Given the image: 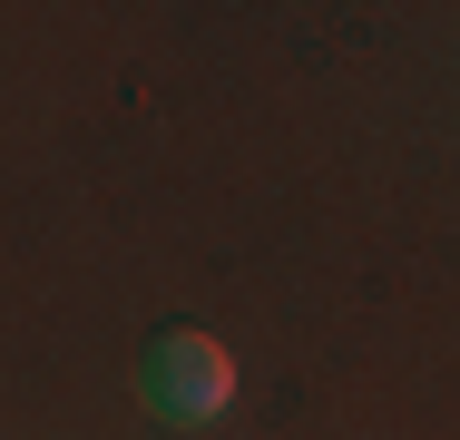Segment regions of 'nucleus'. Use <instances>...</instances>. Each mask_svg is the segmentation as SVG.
<instances>
[{"label":"nucleus","mask_w":460,"mask_h":440,"mask_svg":"<svg viewBox=\"0 0 460 440\" xmlns=\"http://www.w3.org/2000/svg\"><path fill=\"white\" fill-rule=\"evenodd\" d=\"M137 401L167 421V431H206V421H226V401H235V362L216 333H167V343H147L137 362Z\"/></svg>","instance_id":"obj_1"}]
</instances>
